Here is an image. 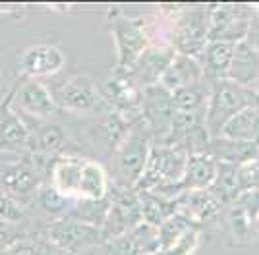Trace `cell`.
I'll use <instances>...</instances> for the list:
<instances>
[{"mask_svg":"<svg viewBox=\"0 0 259 255\" xmlns=\"http://www.w3.org/2000/svg\"><path fill=\"white\" fill-rule=\"evenodd\" d=\"M228 226H230V232L236 238H246L251 230H253V223L248 219V215L242 211V207L238 203L228 205Z\"/></svg>","mask_w":259,"mask_h":255,"instance_id":"obj_30","label":"cell"},{"mask_svg":"<svg viewBox=\"0 0 259 255\" xmlns=\"http://www.w3.org/2000/svg\"><path fill=\"white\" fill-rule=\"evenodd\" d=\"M238 184H240V193L259 190V159H251L238 166Z\"/></svg>","mask_w":259,"mask_h":255,"instance_id":"obj_31","label":"cell"},{"mask_svg":"<svg viewBox=\"0 0 259 255\" xmlns=\"http://www.w3.org/2000/svg\"><path fill=\"white\" fill-rule=\"evenodd\" d=\"M234 203H238L242 207V211L248 215V219L251 223L255 219H259V190L242 191Z\"/></svg>","mask_w":259,"mask_h":255,"instance_id":"obj_33","label":"cell"},{"mask_svg":"<svg viewBox=\"0 0 259 255\" xmlns=\"http://www.w3.org/2000/svg\"><path fill=\"white\" fill-rule=\"evenodd\" d=\"M174 114L172 93H168L161 83L149 85L141 89L140 116L141 122L147 126L151 136L161 139V143L166 141L170 132V122Z\"/></svg>","mask_w":259,"mask_h":255,"instance_id":"obj_9","label":"cell"},{"mask_svg":"<svg viewBox=\"0 0 259 255\" xmlns=\"http://www.w3.org/2000/svg\"><path fill=\"white\" fill-rule=\"evenodd\" d=\"M12 105L35 118H51L58 110L51 89L41 79H22L12 89Z\"/></svg>","mask_w":259,"mask_h":255,"instance_id":"obj_13","label":"cell"},{"mask_svg":"<svg viewBox=\"0 0 259 255\" xmlns=\"http://www.w3.org/2000/svg\"><path fill=\"white\" fill-rule=\"evenodd\" d=\"M83 157H56L51 168V178L49 182L53 184V188L58 193H62L64 197L76 201L77 197V186L81 178V168H83Z\"/></svg>","mask_w":259,"mask_h":255,"instance_id":"obj_19","label":"cell"},{"mask_svg":"<svg viewBox=\"0 0 259 255\" xmlns=\"http://www.w3.org/2000/svg\"><path fill=\"white\" fill-rule=\"evenodd\" d=\"M259 124V105L248 106L242 112H238L236 116H232L227 124L223 126L219 138L232 139V141H249L253 143L255 132Z\"/></svg>","mask_w":259,"mask_h":255,"instance_id":"obj_24","label":"cell"},{"mask_svg":"<svg viewBox=\"0 0 259 255\" xmlns=\"http://www.w3.org/2000/svg\"><path fill=\"white\" fill-rule=\"evenodd\" d=\"M253 89H255V93L259 95V77H257V81H255V87H253Z\"/></svg>","mask_w":259,"mask_h":255,"instance_id":"obj_41","label":"cell"},{"mask_svg":"<svg viewBox=\"0 0 259 255\" xmlns=\"http://www.w3.org/2000/svg\"><path fill=\"white\" fill-rule=\"evenodd\" d=\"M97 89L110 110H116L120 114H124L132 122L141 120V89L130 79L126 72H118V70L110 72L101 79Z\"/></svg>","mask_w":259,"mask_h":255,"instance_id":"obj_8","label":"cell"},{"mask_svg":"<svg viewBox=\"0 0 259 255\" xmlns=\"http://www.w3.org/2000/svg\"><path fill=\"white\" fill-rule=\"evenodd\" d=\"M54 103L58 108L70 112H105L110 110L99 93L97 83L85 74L70 75L54 93Z\"/></svg>","mask_w":259,"mask_h":255,"instance_id":"obj_7","label":"cell"},{"mask_svg":"<svg viewBox=\"0 0 259 255\" xmlns=\"http://www.w3.org/2000/svg\"><path fill=\"white\" fill-rule=\"evenodd\" d=\"M217 160L209 151H197L188 155L184 172V190H209L215 180Z\"/></svg>","mask_w":259,"mask_h":255,"instance_id":"obj_21","label":"cell"},{"mask_svg":"<svg viewBox=\"0 0 259 255\" xmlns=\"http://www.w3.org/2000/svg\"><path fill=\"white\" fill-rule=\"evenodd\" d=\"M43 184L41 174L31 162H12L2 168V190L14 197H35L39 186Z\"/></svg>","mask_w":259,"mask_h":255,"instance_id":"obj_16","label":"cell"},{"mask_svg":"<svg viewBox=\"0 0 259 255\" xmlns=\"http://www.w3.org/2000/svg\"><path fill=\"white\" fill-rule=\"evenodd\" d=\"M197 244H199V228H194V230H190V232L186 234L172 249H168V251L159 255H192L194 249L197 247Z\"/></svg>","mask_w":259,"mask_h":255,"instance_id":"obj_34","label":"cell"},{"mask_svg":"<svg viewBox=\"0 0 259 255\" xmlns=\"http://www.w3.org/2000/svg\"><path fill=\"white\" fill-rule=\"evenodd\" d=\"M201 81H203V68H201V62H199L197 58H192V56L176 54L172 64L168 66V70L162 74L159 83H161L168 93H174V91H178V89H184V87H190V85H195V83H201Z\"/></svg>","mask_w":259,"mask_h":255,"instance_id":"obj_18","label":"cell"},{"mask_svg":"<svg viewBox=\"0 0 259 255\" xmlns=\"http://www.w3.org/2000/svg\"><path fill=\"white\" fill-rule=\"evenodd\" d=\"M35 201H37V205H39L47 215L53 217L51 221L68 217V212L72 209V203H74L72 199H68L62 193H58V191L54 190L51 182H43V184L39 186V190L35 193Z\"/></svg>","mask_w":259,"mask_h":255,"instance_id":"obj_28","label":"cell"},{"mask_svg":"<svg viewBox=\"0 0 259 255\" xmlns=\"http://www.w3.org/2000/svg\"><path fill=\"white\" fill-rule=\"evenodd\" d=\"M43 255H68V253H64V251H60V249H58V247H54L53 244H49V242H45Z\"/></svg>","mask_w":259,"mask_h":255,"instance_id":"obj_36","label":"cell"},{"mask_svg":"<svg viewBox=\"0 0 259 255\" xmlns=\"http://www.w3.org/2000/svg\"><path fill=\"white\" fill-rule=\"evenodd\" d=\"M232 53H234V45L232 42H207L203 53L199 56V62H201V68H203V79L211 81L213 85L217 81L227 79L230 60H232Z\"/></svg>","mask_w":259,"mask_h":255,"instance_id":"obj_20","label":"cell"},{"mask_svg":"<svg viewBox=\"0 0 259 255\" xmlns=\"http://www.w3.org/2000/svg\"><path fill=\"white\" fill-rule=\"evenodd\" d=\"M251 10H253V12H255V14L259 16V4H255V6H251Z\"/></svg>","mask_w":259,"mask_h":255,"instance_id":"obj_40","label":"cell"},{"mask_svg":"<svg viewBox=\"0 0 259 255\" xmlns=\"http://www.w3.org/2000/svg\"><path fill=\"white\" fill-rule=\"evenodd\" d=\"M141 223V207L138 191L134 188H124L116 191L110 197V207H108L107 219L101 226V232L105 242L118 238L134 230Z\"/></svg>","mask_w":259,"mask_h":255,"instance_id":"obj_11","label":"cell"},{"mask_svg":"<svg viewBox=\"0 0 259 255\" xmlns=\"http://www.w3.org/2000/svg\"><path fill=\"white\" fill-rule=\"evenodd\" d=\"M259 77V51L248 41H238L234 45V53L230 60L227 79L234 81L244 87H255V81Z\"/></svg>","mask_w":259,"mask_h":255,"instance_id":"obj_17","label":"cell"},{"mask_svg":"<svg viewBox=\"0 0 259 255\" xmlns=\"http://www.w3.org/2000/svg\"><path fill=\"white\" fill-rule=\"evenodd\" d=\"M253 143L259 147V124H257V132H255V138H253Z\"/></svg>","mask_w":259,"mask_h":255,"instance_id":"obj_38","label":"cell"},{"mask_svg":"<svg viewBox=\"0 0 259 255\" xmlns=\"http://www.w3.org/2000/svg\"><path fill=\"white\" fill-rule=\"evenodd\" d=\"M162 10L172 12L168 16L172 20L168 42L174 47L176 54L192 56L199 60L205 45L209 42L207 6H162Z\"/></svg>","mask_w":259,"mask_h":255,"instance_id":"obj_2","label":"cell"},{"mask_svg":"<svg viewBox=\"0 0 259 255\" xmlns=\"http://www.w3.org/2000/svg\"><path fill=\"white\" fill-rule=\"evenodd\" d=\"M66 141V134L60 126H45L37 132L29 134L27 139V151L31 157H45L54 159V155L62 149Z\"/></svg>","mask_w":259,"mask_h":255,"instance_id":"obj_25","label":"cell"},{"mask_svg":"<svg viewBox=\"0 0 259 255\" xmlns=\"http://www.w3.org/2000/svg\"><path fill=\"white\" fill-rule=\"evenodd\" d=\"M47 242L68 255H77L97 245H105V238L99 226H93L72 217L54 219L47 224Z\"/></svg>","mask_w":259,"mask_h":255,"instance_id":"obj_5","label":"cell"},{"mask_svg":"<svg viewBox=\"0 0 259 255\" xmlns=\"http://www.w3.org/2000/svg\"><path fill=\"white\" fill-rule=\"evenodd\" d=\"M49 10H53V12H68V10H72V6H47Z\"/></svg>","mask_w":259,"mask_h":255,"instance_id":"obj_37","label":"cell"},{"mask_svg":"<svg viewBox=\"0 0 259 255\" xmlns=\"http://www.w3.org/2000/svg\"><path fill=\"white\" fill-rule=\"evenodd\" d=\"M29 128L25 126L20 112L12 105V91L0 101V151L27 147Z\"/></svg>","mask_w":259,"mask_h":255,"instance_id":"obj_15","label":"cell"},{"mask_svg":"<svg viewBox=\"0 0 259 255\" xmlns=\"http://www.w3.org/2000/svg\"><path fill=\"white\" fill-rule=\"evenodd\" d=\"M259 95L255 89L238 85L230 79H223L213 85L209 91L205 106V130L209 138H219L223 126L232 116L242 112L248 106H257Z\"/></svg>","mask_w":259,"mask_h":255,"instance_id":"obj_1","label":"cell"},{"mask_svg":"<svg viewBox=\"0 0 259 255\" xmlns=\"http://www.w3.org/2000/svg\"><path fill=\"white\" fill-rule=\"evenodd\" d=\"M174 212H180L195 224H203L221 217L223 203L209 190H184L174 199Z\"/></svg>","mask_w":259,"mask_h":255,"instance_id":"obj_14","label":"cell"},{"mask_svg":"<svg viewBox=\"0 0 259 255\" xmlns=\"http://www.w3.org/2000/svg\"><path fill=\"white\" fill-rule=\"evenodd\" d=\"M207 151L215 157V160L232 162V164H244L251 159H259V147L249 141H232L225 138L209 139Z\"/></svg>","mask_w":259,"mask_h":255,"instance_id":"obj_22","label":"cell"},{"mask_svg":"<svg viewBox=\"0 0 259 255\" xmlns=\"http://www.w3.org/2000/svg\"><path fill=\"white\" fill-rule=\"evenodd\" d=\"M66 64L64 53L47 42L29 45L18 58V70L23 79H39L47 75L58 74Z\"/></svg>","mask_w":259,"mask_h":255,"instance_id":"obj_12","label":"cell"},{"mask_svg":"<svg viewBox=\"0 0 259 255\" xmlns=\"http://www.w3.org/2000/svg\"><path fill=\"white\" fill-rule=\"evenodd\" d=\"M140 255H159V253H155V251H147V253H140Z\"/></svg>","mask_w":259,"mask_h":255,"instance_id":"obj_42","label":"cell"},{"mask_svg":"<svg viewBox=\"0 0 259 255\" xmlns=\"http://www.w3.org/2000/svg\"><path fill=\"white\" fill-rule=\"evenodd\" d=\"M209 191L215 195L223 205H232L240 195L238 184V164L217 160V174Z\"/></svg>","mask_w":259,"mask_h":255,"instance_id":"obj_26","label":"cell"},{"mask_svg":"<svg viewBox=\"0 0 259 255\" xmlns=\"http://www.w3.org/2000/svg\"><path fill=\"white\" fill-rule=\"evenodd\" d=\"M151 138L153 136L147 126L138 120L128 130L126 138L120 141L118 147L114 149V166L124 182L122 188H136V184L140 182L149 159V151L153 145Z\"/></svg>","mask_w":259,"mask_h":255,"instance_id":"obj_4","label":"cell"},{"mask_svg":"<svg viewBox=\"0 0 259 255\" xmlns=\"http://www.w3.org/2000/svg\"><path fill=\"white\" fill-rule=\"evenodd\" d=\"M209 14V27L207 39L209 41H223L236 45L248 37L249 21L253 16L251 6L244 4H215L207 6Z\"/></svg>","mask_w":259,"mask_h":255,"instance_id":"obj_6","label":"cell"},{"mask_svg":"<svg viewBox=\"0 0 259 255\" xmlns=\"http://www.w3.org/2000/svg\"><path fill=\"white\" fill-rule=\"evenodd\" d=\"M138 191V190H136ZM141 207V223L149 224L153 228H159L170 215L174 212V203L162 199L149 191H138Z\"/></svg>","mask_w":259,"mask_h":255,"instance_id":"obj_27","label":"cell"},{"mask_svg":"<svg viewBox=\"0 0 259 255\" xmlns=\"http://www.w3.org/2000/svg\"><path fill=\"white\" fill-rule=\"evenodd\" d=\"M45 244L39 240L31 238H22V240H14L10 245L4 247L2 255H43Z\"/></svg>","mask_w":259,"mask_h":255,"instance_id":"obj_32","label":"cell"},{"mask_svg":"<svg viewBox=\"0 0 259 255\" xmlns=\"http://www.w3.org/2000/svg\"><path fill=\"white\" fill-rule=\"evenodd\" d=\"M253 230L259 234V219H255V221H253Z\"/></svg>","mask_w":259,"mask_h":255,"instance_id":"obj_39","label":"cell"},{"mask_svg":"<svg viewBox=\"0 0 259 255\" xmlns=\"http://www.w3.org/2000/svg\"><path fill=\"white\" fill-rule=\"evenodd\" d=\"M108 195V174L95 160L85 159L83 168H81V178L77 186L76 199H85V201H99Z\"/></svg>","mask_w":259,"mask_h":255,"instance_id":"obj_23","label":"cell"},{"mask_svg":"<svg viewBox=\"0 0 259 255\" xmlns=\"http://www.w3.org/2000/svg\"><path fill=\"white\" fill-rule=\"evenodd\" d=\"M174 56H176V51L170 42L162 41V39H159V41L151 39L147 49L141 53V56L134 62V66L126 74L140 89H145L149 85H157L161 81L162 74L172 64Z\"/></svg>","mask_w":259,"mask_h":255,"instance_id":"obj_10","label":"cell"},{"mask_svg":"<svg viewBox=\"0 0 259 255\" xmlns=\"http://www.w3.org/2000/svg\"><path fill=\"white\" fill-rule=\"evenodd\" d=\"M108 29L116 49V68L118 72H128L141 53L151 42V33L143 18H134L128 14H120L114 8L108 14Z\"/></svg>","mask_w":259,"mask_h":255,"instance_id":"obj_3","label":"cell"},{"mask_svg":"<svg viewBox=\"0 0 259 255\" xmlns=\"http://www.w3.org/2000/svg\"><path fill=\"white\" fill-rule=\"evenodd\" d=\"M207 93L205 79L201 83L190 85V87H184L172 93V103L174 110H184V112H194V110H205L207 106Z\"/></svg>","mask_w":259,"mask_h":255,"instance_id":"obj_29","label":"cell"},{"mask_svg":"<svg viewBox=\"0 0 259 255\" xmlns=\"http://www.w3.org/2000/svg\"><path fill=\"white\" fill-rule=\"evenodd\" d=\"M255 49L259 51V16L253 12V16H251V21H249V31H248V37H246Z\"/></svg>","mask_w":259,"mask_h":255,"instance_id":"obj_35","label":"cell"}]
</instances>
